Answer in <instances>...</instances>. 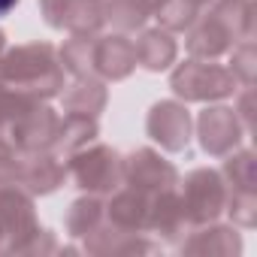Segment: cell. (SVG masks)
<instances>
[{
	"instance_id": "6da1fadb",
	"label": "cell",
	"mask_w": 257,
	"mask_h": 257,
	"mask_svg": "<svg viewBox=\"0 0 257 257\" xmlns=\"http://www.w3.org/2000/svg\"><path fill=\"white\" fill-rule=\"evenodd\" d=\"M0 82L28 94V97H55L64 88V70L49 43H31L7 52L0 58Z\"/></svg>"
},
{
	"instance_id": "7a4b0ae2",
	"label": "cell",
	"mask_w": 257,
	"mask_h": 257,
	"mask_svg": "<svg viewBox=\"0 0 257 257\" xmlns=\"http://www.w3.org/2000/svg\"><path fill=\"white\" fill-rule=\"evenodd\" d=\"M170 88L182 97V100H194V103H206V100H221L230 97L236 88V76L227 67L218 64H203L200 58H191L185 64L176 67Z\"/></svg>"
},
{
	"instance_id": "3957f363",
	"label": "cell",
	"mask_w": 257,
	"mask_h": 257,
	"mask_svg": "<svg viewBox=\"0 0 257 257\" xmlns=\"http://www.w3.org/2000/svg\"><path fill=\"white\" fill-rule=\"evenodd\" d=\"M37 230L40 224L31 197L16 185H0V251L22 254Z\"/></svg>"
},
{
	"instance_id": "277c9868",
	"label": "cell",
	"mask_w": 257,
	"mask_h": 257,
	"mask_svg": "<svg viewBox=\"0 0 257 257\" xmlns=\"http://www.w3.org/2000/svg\"><path fill=\"white\" fill-rule=\"evenodd\" d=\"M70 173L82 191L109 194L121 185V158L109 146H85L70 155Z\"/></svg>"
},
{
	"instance_id": "5b68a950",
	"label": "cell",
	"mask_w": 257,
	"mask_h": 257,
	"mask_svg": "<svg viewBox=\"0 0 257 257\" xmlns=\"http://www.w3.org/2000/svg\"><path fill=\"white\" fill-rule=\"evenodd\" d=\"M182 206L191 224H212L227 206V185L215 170H194L185 179Z\"/></svg>"
},
{
	"instance_id": "8992f818",
	"label": "cell",
	"mask_w": 257,
	"mask_h": 257,
	"mask_svg": "<svg viewBox=\"0 0 257 257\" xmlns=\"http://www.w3.org/2000/svg\"><path fill=\"white\" fill-rule=\"evenodd\" d=\"M121 182L127 188H137L143 194H161V191H170L176 188L179 182V173L170 161H164L158 152L152 149H140L134 152L131 158L121 161Z\"/></svg>"
},
{
	"instance_id": "52a82bcc",
	"label": "cell",
	"mask_w": 257,
	"mask_h": 257,
	"mask_svg": "<svg viewBox=\"0 0 257 257\" xmlns=\"http://www.w3.org/2000/svg\"><path fill=\"white\" fill-rule=\"evenodd\" d=\"M58 124H61V118L55 115V109H49V106H43V103L31 106V109H28L19 121H13V127H10L13 143H16V152H19V155L52 152Z\"/></svg>"
},
{
	"instance_id": "ba28073f",
	"label": "cell",
	"mask_w": 257,
	"mask_h": 257,
	"mask_svg": "<svg viewBox=\"0 0 257 257\" xmlns=\"http://www.w3.org/2000/svg\"><path fill=\"white\" fill-rule=\"evenodd\" d=\"M146 131L155 143H161V149L167 152H182L191 143V115L182 103L176 100H161L152 106Z\"/></svg>"
},
{
	"instance_id": "9c48e42d",
	"label": "cell",
	"mask_w": 257,
	"mask_h": 257,
	"mask_svg": "<svg viewBox=\"0 0 257 257\" xmlns=\"http://www.w3.org/2000/svg\"><path fill=\"white\" fill-rule=\"evenodd\" d=\"M197 134H200L203 152L221 158V155H227V152H233L239 146V140H242V124H239V118H236L233 109L215 106V109L200 112Z\"/></svg>"
},
{
	"instance_id": "30bf717a",
	"label": "cell",
	"mask_w": 257,
	"mask_h": 257,
	"mask_svg": "<svg viewBox=\"0 0 257 257\" xmlns=\"http://www.w3.org/2000/svg\"><path fill=\"white\" fill-rule=\"evenodd\" d=\"M64 179H67V167H61V161L52 152L19 155L16 185H22L28 194H52L58 185H64Z\"/></svg>"
},
{
	"instance_id": "8fae6325",
	"label": "cell",
	"mask_w": 257,
	"mask_h": 257,
	"mask_svg": "<svg viewBox=\"0 0 257 257\" xmlns=\"http://www.w3.org/2000/svg\"><path fill=\"white\" fill-rule=\"evenodd\" d=\"M191 221L185 215V206H182V197L170 188V191H161V194H152V203H149V218H146V230H155L158 236H164L167 242H179L182 233H188Z\"/></svg>"
},
{
	"instance_id": "7c38bea8",
	"label": "cell",
	"mask_w": 257,
	"mask_h": 257,
	"mask_svg": "<svg viewBox=\"0 0 257 257\" xmlns=\"http://www.w3.org/2000/svg\"><path fill=\"white\" fill-rule=\"evenodd\" d=\"M137 67V52L134 43L124 37H103L94 43V73H100L103 79H127Z\"/></svg>"
},
{
	"instance_id": "4fadbf2b",
	"label": "cell",
	"mask_w": 257,
	"mask_h": 257,
	"mask_svg": "<svg viewBox=\"0 0 257 257\" xmlns=\"http://www.w3.org/2000/svg\"><path fill=\"white\" fill-rule=\"evenodd\" d=\"M149 203H152V194H143V191H137V188L118 191V194L112 197V203L106 206L109 224H115L118 230H127V233H140V230H146Z\"/></svg>"
},
{
	"instance_id": "5bb4252c",
	"label": "cell",
	"mask_w": 257,
	"mask_h": 257,
	"mask_svg": "<svg viewBox=\"0 0 257 257\" xmlns=\"http://www.w3.org/2000/svg\"><path fill=\"white\" fill-rule=\"evenodd\" d=\"M233 43H236L233 34L227 31V25H224L215 13H209V16L188 34V52H191L194 58H206V61H215L218 55L230 52Z\"/></svg>"
},
{
	"instance_id": "9a60e30c",
	"label": "cell",
	"mask_w": 257,
	"mask_h": 257,
	"mask_svg": "<svg viewBox=\"0 0 257 257\" xmlns=\"http://www.w3.org/2000/svg\"><path fill=\"white\" fill-rule=\"evenodd\" d=\"M85 239V248L91 254H134V251H155L152 242L146 239H137V233H127V230H118L115 224L109 227H94Z\"/></svg>"
},
{
	"instance_id": "2e32d148",
	"label": "cell",
	"mask_w": 257,
	"mask_h": 257,
	"mask_svg": "<svg viewBox=\"0 0 257 257\" xmlns=\"http://www.w3.org/2000/svg\"><path fill=\"white\" fill-rule=\"evenodd\" d=\"M134 52H137V61L146 67V70H152V73H161V70H167L173 61H176V40L167 34V31H146L140 40H137V46H134Z\"/></svg>"
},
{
	"instance_id": "e0dca14e",
	"label": "cell",
	"mask_w": 257,
	"mask_h": 257,
	"mask_svg": "<svg viewBox=\"0 0 257 257\" xmlns=\"http://www.w3.org/2000/svg\"><path fill=\"white\" fill-rule=\"evenodd\" d=\"M106 97L109 94H106L103 82H97L94 76H82L64 94V109L70 115H91V118H97L103 112V106H106Z\"/></svg>"
},
{
	"instance_id": "ac0fdd59",
	"label": "cell",
	"mask_w": 257,
	"mask_h": 257,
	"mask_svg": "<svg viewBox=\"0 0 257 257\" xmlns=\"http://www.w3.org/2000/svg\"><path fill=\"white\" fill-rule=\"evenodd\" d=\"M97 140V121L91 115H67L61 124H58V134H55V152L70 158L73 152L85 149L88 143Z\"/></svg>"
},
{
	"instance_id": "d6986e66",
	"label": "cell",
	"mask_w": 257,
	"mask_h": 257,
	"mask_svg": "<svg viewBox=\"0 0 257 257\" xmlns=\"http://www.w3.org/2000/svg\"><path fill=\"white\" fill-rule=\"evenodd\" d=\"M182 248L188 254H239L242 239L233 227H209V230L194 233Z\"/></svg>"
},
{
	"instance_id": "ffe728a7",
	"label": "cell",
	"mask_w": 257,
	"mask_h": 257,
	"mask_svg": "<svg viewBox=\"0 0 257 257\" xmlns=\"http://www.w3.org/2000/svg\"><path fill=\"white\" fill-rule=\"evenodd\" d=\"M212 13L227 25L233 40H251V31H254V7H251V0H218Z\"/></svg>"
},
{
	"instance_id": "44dd1931",
	"label": "cell",
	"mask_w": 257,
	"mask_h": 257,
	"mask_svg": "<svg viewBox=\"0 0 257 257\" xmlns=\"http://www.w3.org/2000/svg\"><path fill=\"white\" fill-rule=\"evenodd\" d=\"M94 37H82L73 34V40H67V46L61 49V64L76 76H94Z\"/></svg>"
},
{
	"instance_id": "7402d4cb",
	"label": "cell",
	"mask_w": 257,
	"mask_h": 257,
	"mask_svg": "<svg viewBox=\"0 0 257 257\" xmlns=\"http://www.w3.org/2000/svg\"><path fill=\"white\" fill-rule=\"evenodd\" d=\"M103 215H106V206L97 197L76 200L70 206V212H67V230H70V236H88L94 227L103 224Z\"/></svg>"
},
{
	"instance_id": "603a6c76",
	"label": "cell",
	"mask_w": 257,
	"mask_h": 257,
	"mask_svg": "<svg viewBox=\"0 0 257 257\" xmlns=\"http://www.w3.org/2000/svg\"><path fill=\"white\" fill-rule=\"evenodd\" d=\"M100 10H103V22H109L118 31H137L149 19L137 0H100Z\"/></svg>"
},
{
	"instance_id": "cb8c5ba5",
	"label": "cell",
	"mask_w": 257,
	"mask_h": 257,
	"mask_svg": "<svg viewBox=\"0 0 257 257\" xmlns=\"http://www.w3.org/2000/svg\"><path fill=\"white\" fill-rule=\"evenodd\" d=\"M103 10H100V0H76L73 4V13L67 19V28L73 34H82V37H94L100 28H103Z\"/></svg>"
},
{
	"instance_id": "d4e9b609",
	"label": "cell",
	"mask_w": 257,
	"mask_h": 257,
	"mask_svg": "<svg viewBox=\"0 0 257 257\" xmlns=\"http://www.w3.org/2000/svg\"><path fill=\"white\" fill-rule=\"evenodd\" d=\"M155 16L164 25V31H185L197 22V4L194 0H164Z\"/></svg>"
},
{
	"instance_id": "484cf974",
	"label": "cell",
	"mask_w": 257,
	"mask_h": 257,
	"mask_svg": "<svg viewBox=\"0 0 257 257\" xmlns=\"http://www.w3.org/2000/svg\"><path fill=\"white\" fill-rule=\"evenodd\" d=\"M224 176L230 179V188L233 191H245V188L254 191V185H257V161H254V155L251 152L233 155L224 164Z\"/></svg>"
},
{
	"instance_id": "4316f807",
	"label": "cell",
	"mask_w": 257,
	"mask_h": 257,
	"mask_svg": "<svg viewBox=\"0 0 257 257\" xmlns=\"http://www.w3.org/2000/svg\"><path fill=\"white\" fill-rule=\"evenodd\" d=\"M37 97H28L10 85L0 82V127H13V121H19L31 106H37Z\"/></svg>"
},
{
	"instance_id": "83f0119b",
	"label": "cell",
	"mask_w": 257,
	"mask_h": 257,
	"mask_svg": "<svg viewBox=\"0 0 257 257\" xmlns=\"http://www.w3.org/2000/svg\"><path fill=\"white\" fill-rule=\"evenodd\" d=\"M224 209L230 212V218H233L239 227H254V224H257V194H254L251 188H245V191H230Z\"/></svg>"
},
{
	"instance_id": "f1b7e54d",
	"label": "cell",
	"mask_w": 257,
	"mask_h": 257,
	"mask_svg": "<svg viewBox=\"0 0 257 257\" xmlns=\"http://www.w3.org/2000/svg\"><path fill=\"white\" fill-rule=\"evenodd\" d=\"M230 64H233L230 73L248 88V85L254 82V43H251V40H242V46L233 49V61H230Z\"/></svg>"
},
{
	"instance_id": "f546056e",
	"label": "cell",
	"mask_w": 257,
	"mask_h": 257,
	"mask_svg": "<svg viewBox=\"0 0 257 257\" xmlns=\"http://www.w3.org/2000/svg\"><path fill=\"white\" fill-rule=\"evenodd\" d=\"M73 4H76V0H40V10H43V19L52 28H67Z\"/></svg>"
},
{
	"instance_id": "4dcf8cb0",
	"label": "cell",
	"mask_w": 257,
	"mask_h": 257,
	"mask_svg": "<svg viewBox=\"0 0 257 257\" xmlns=\"http://www.w3.org/2000/svg\"><path fill=\"white\" fill-rule=\"evenodd\" d=\"M251 103H254V91H251V85H248V91L242 94L239 109H236V118H239V124L245 127V131H254V112H251Z\"/></svg>"
},
{
	"instance_id": "1f68e13d",
	"label": "cell",
	"mask_w": 257,
	"mask_h": 257,
	"mask_svg": "<svg viewBox=\"0 0 257 257\" xmlns=\"http://www.w3.org/2000/svg\"><path fill=\"white\" fill-rule=\"evenodd\" d=\"M16 164H19V155L0 152V185H16Z\"/></svg>"
},
{
	"instance_id": "d6a6232c",
	"label": "cell",
	"mask_w": 257,
	"mask_h": 257,
	"mask_svg": "<svg viewBox=\"0 0 257 257\" xmlns=\"http://www.w3.org/2000/svg\"><path fill=\"white\" fill-rule=\"evenodd\" d=\"M137 4L146 10V16H155V13L161 10V4H164V0H137Z\"/></svg>"
},
{
	"instance_id": "836d02e7",
	"label": "cell",
	"mask_w": 257,
	"mask_h": 257,
	"mask_svg": "<svg viewBox=\"0 0 257 257\" xmlns=\"http://www.w3.org/2000/svg\"><path fill=\"white\" fill-rule=\"evenodd\" d=\"M16 4H19V0H0V19L10 16V13L16 10Z\"/></svg>"
},
{
	"instance_id": "e575fe53",
	"label": "cell",
	"mask_w": 257,
	"mask_h": 257,
	"mask_svg": "<svg viewBox=\"0 0 257 257\" xmlns=\"http://www.w3.org/2000/svg\"><path fill=\"white\" fill-rule=\"evenodd\" d=\"M4 49H7V34L0 31V55H4Z\"/></svg>"
},
{
	"instance_id": "d590c367",
	"label": "cell",
	"mask_w": 257,
	"mask_h": 257,
	"mask_svg": "<svg viewBox=\"0 0 257 257\" xmlns=\"http://www.w3.org/2000/svg\"><path fill=\"white\" fill-rule=\"evenodd\" d=\"M194 4H197V7H200V4H209V0H194Z\"/></svg>"
}]
</instances>
